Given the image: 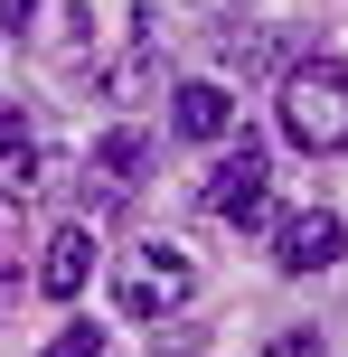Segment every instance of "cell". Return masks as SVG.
Here are the masks:
<instances>
[{"label":"cell","instance_id":"obj_4","mask_svg":"<svg viewBox=\"0 0 348 357\" xmlns=\"http://www.w3.org/2000/svg\"><path fill=\"white\" fill-rule=\"evenodd\" d=\"M339 245H348V226H339L330 207H292V216L273 226V264H282V273H330Z\"/></svg>","mask_w":348,"mask_h":357},{"label":"cell","instance_id":"obj_3","mask_svg":"<svg viewBox=\"0 0 348 357\" xmlns=\"http://www.w3.org/2000/svg\"><path fill=\"white\" fill-rule=\"evenodd\" d=\"M198 207L217 216V226H264V207H273V160H264V142L226 132V151H217V169H207Z\"/></svg>","mask_w":348,"mask_h":357},{"label":"cell","instance_id":"obj_6","mask_svg":"<svg viewBox=\"0 0 348 357\" xmlns=\"http://www.w3.org/2000/svg\"><path fill=\"white\" fill-rule=\"evenodd\" d=\"M169 132H188V142H226V132H236V94L207 85V75L179 85V94H169Z\"/></svg>","mask_w":348,"mask_h":357},{"label":"cell","instance_id":"obj_7","mask_svg":"<svg viewBox=\"0 0 348 357\" xmlns=\"http://www.w3.org/2000/svg\"><path fill=\"white\" fill-rule=\"evenodd\" d=\"M142 169H151L142 132H104V142H94V178H104V188H142Z\"/></svg>","mask_w":348,"mask_h":357},{"label":"cell","instance_id":"obj_8","mask_svg":"<svg viewBox=\"0 0 348 357\" xmlns=\"http://www.w3.org/2000/svg\"><path fill=\"white\" fill-rule=\"evenodd\" d=\"M29 169H38L29 113H19V104H0V188H29Z\"/></svg>","mask_w":348,"mask_h":357},{"label":"cell","instance_id":"obj_1","mask_svg":"<svg viewBox=\"0 0 348 357\" xmlns=\"http://www.w3.org/2000/svg\"><path fill=\"white\" fill-rule=\"evenodd\" d=\"M273 113H282V142L292 151H348V66L339 56H311V66H292L282 75V94H273Z\"/></svg>","mask_w":348,"mask_h":357},{"label":"cell","instance_id":"obj_12","mask_svg":"<svg viewBox=\"0 0 348 357\" xmlns=\"http://www.w3.org/2000/svg\"><path fill=\"white\" fill-rule=\"evenodd\" d=\"M38 19V0H0V29H29Z\"/></svg>","mask_w":348,"mask_h":357},{"label":"cell","instance_id":"obj_10","mask_svg":"<svg viewBox=\"0 0 348 357\" xmlns=\"http://www.w3.org/2000/svg\"><path fill=\"white\" fill-rule=\"evenodd\" d=\"M255 357H320V329H282V339H264Z\"/></svg>","mask_w":348,"mask_h":357},{"label":"cell","instance_id":"obj_5","mask_svg":"<svg viewBox=\"0 0 348 357\" xmlns=\"http://www.w3.org/2000/svg\"><path fill=\"white\" fill-rule=\"evenodd\" d=\"M85 282H94V235L56 226L47 254H38V291H47V301H85Z\"/></svg>","mask_w":348,"mask_h":357},{"label":"cell","instance_id":"obj_2","mask_svg":"<svg viewBox=\"0 0 348 357\" xmlns=\"http://www.w3.org/2000/svg\"><path fill=\"white\" fill-rule=\"evenodd\" d=\"M188 291H198V264H188L169 235H142V245L113 264V301H123V320H169V310H188Z\"/></svg>","mask_w":348,"mask_h":357},{"label":"cell","instance_id":"obj_11","mask_svg":"<svg viewBox=\"0 0 348 357\" xmlns=\"http://www.w3.org/2000/svg\"><path fill=\"white\" fill-rule=\"evenodd\" d=\"M19 254V188H0V264Z\"/></svg>","mask_w":348,"mask_h":357},{"label":"cell","instance_id":"obj_9","mask_svg":"<svg viewBox=\"0 0 348 357\" xmlns=\"http://www.w3.org/2000/svg\"><path fill=\"white\" fill-rule=\"evenodd\" d=\"M47 357H104V329H94V320H66L47 339Z\"/></svg>","mask_w":348,"mask_h":357}]
</instances>
